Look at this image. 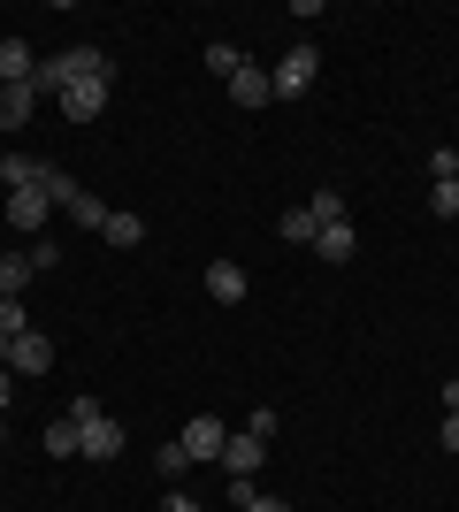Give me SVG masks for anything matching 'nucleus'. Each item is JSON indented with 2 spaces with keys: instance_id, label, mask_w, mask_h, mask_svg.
Segmentation results:
<instances>
[{
  "instance_id": "nucleus-26",
  "label": "nucleus",
  "mask_w": 459,
  "mask_h": 512,
  "mask_svg": "<svg viewBox=\"0 0 459 512\" xmlns=\"http://www.w3.org/2000/svg\"><path fill=\"white\" fill-rule=\"evenodd\" d=\"M153 459H161V474H169V482H176V474H184V467H192V459H184V444H161V451H153Z\"/></svg>"
},
{
  "instance_id": "nucleus-22",
  "label": "nucleus",
  "mask_w": 459,
  "mask_h": 512,
  "mask_svg": "<svg viewBox=\"0 0 459 512\" xmlns=\"http://www.w3.org/2000/svg\"><path fill=\"white\" fill-rule=\"evenodd\" d=\"M429 214H437V222H452V214H459V184H452V176L429 192Z\"/></svg>"
},
{
  "instance_id": "nucleus-16",
  "label": "nucleus",
  "mask_w": 459,
  "mask_h": 512,
  "mask_svg": "<svg viewBox=\"0 0 459 512\" xmlns=\"http://www.w3.org/2000/svg\"><path fill=\"white\" fill-rule=\"evenodd\" d=\"M39 276V268H31V260L23 253H0V299H23V283Z\"/></svg>"
},
{
  "instance_id": "nucleus-23",
  "label": "nucleus",
  "mask_w": 459,
  "mask_h": 512,
  "mask_svg": "<svg viewBox=\"0 0 459 512\" xmlns=\"http://www.w3.org/2000/svg\"><path fill=\"white\" fill-rule=\"evenodd\" d=\"M207 69H215V77H238L245 54H238V46H207Z\"/></svg>"
},
{
  "instance_id": "nucleus-7",
  "label": "nucleus",
  "mask_w": 459,
  "mask_h": 512,
  "mask_svg": "<svg viewBox=\"0 0 459 512\" xmlns=\"http://www.w3.org/2000/svg\"><path fill=\"white\" fill-rule=\"evenodd\" d=\"M100 107H108V77H92V85H69V92H62V115H69V123H100Z\"/></svg>"
},
{
  "instance_id": "nucleus-20",
  "label": "nucleus",
  "mask_w": 459,
  "mask_h": 512,
  "mask_svg": "<svg viewBox=\"0 0 459 512\" xmlns=\"http://www.w3.org/2000/svg\"><path fill=\"white\" fill-rule=\"evenodd\" d=\"M306 214H314L322 230H329V222H345V192H314V199H306Z\"/></svg>"
},
{
  "instance_id": "nucleus-2",
  "label": "nucleus",
  "mask_w": 459,
  "mask_h": 512,
  "mask_svg": "<svg viewBox=\"0 0 459 512\" xmlns=\"http://www.w3.org/2000/svg\"><path fill=\"white\" fill-rule=\"evenodd\" d=\"M69 421H77V444H85V459H115V451H123V428L100 413V398H77V406H69Z\"/></svg>"
},
{
  "instance_id": "nucleus-19",
  "label": "nucleus",
  "mask_w": 459,
  "mask_h": 512,
  "mask_svg": "<svg viewBox=\"0 0 459 512\" xmlns=\"http://www.w3.org/2000/svg\"><path fill=\"white\" fill-rule=\"evenodd\" d=\"M314 237H322V222H314L306 207H291L284 214V245H314Z\"/></svg>"
},
{
  "instance_id": "nucleus-11",
  "label": "nucleus",
  "mask_w": 459,
  "mask_h": 512,
  "mask_svg": "<svg viewBox=\"0 0 459 512\" xmlns=\"http://www.w3.org/2000/svg\"><path fill=\"white\" fill-rule=\"evenodd\" d=\"M31 107H39L31 85H0V130H23V123H31Z\"/></svg>"
},
{
  "instance_id": "nucleus-10",
  "label": "nucleus",
  "mask_w": 459,
  "mask_h": 512,
  "mask_svg": "<svg viewBox=\"0 0 459 512\" xmlns=\"http://www.w3.org/2000/svg\"><path fill=\"white\" fill-rule=\"evenodd\" d=\"M31 69H39V54L23 39H0V85H31Z\"/></svg>"
},
{
  "instance_id": "nucleus-30",
  "label": "nucleus",
  "mask_w": 459,
  "mask_h": 512,
  "mask_svg": "<svg viewBox=\"0 0 459 512\" xmlns=\"http://www.w3.org/2000/svg\"><path fill=\"white\" fill-rule=\"evenodd\" d=\"M444 413H459V383H444Z\"/></svg>"
},
{
  "instance_id": "nucleus-27",
  "label": "nucleus",
  "mask_w": 459,
  "mask_h": 512,
  "mask_svg": "<svg viewBox=\"0 0 459 512\" xmlns=\"http://www.w3.org/2000/svg\"><path fill=\"white\" fill-rule=\"evenodd\" d=\"M161 512H199V505H192L184 490H169V497H161Z\"/></svg>"
},
{
  "instance_id": "nucleus-14",
  "label": "nucleus",
  "mask_w": 459,
  "mask_h": 512,
  "mask_svg": "<svg viewBox=\"0 0 459 512\" xmlns=\"http://www.w3.org/2000/svg\"><path fill=\"white\" fill-rule=\"evenodd\" d=\"M100 237H108V245H146V222H138L131 207H108V222H100Z\"/></svg>"
},
{
  "instance_id": "nucleus-25",
  "label": "nucleus",
  "mask_w": 459,
  "mask_h": 512,
  "mask_svg": "<svg viewBox=\"0 0 459 512\" xmlns=\"http://www.w3.org/2000/svg\"><path fill=\"white\" fill-rule=\"evenodd\" d=\"M23 260H31V268H39V276H46V268H62V253H54V245H46V237H31V245H23Z\"/></svg>"
},
{
  "instance_id": "nucleus-8",
  "label": "nucleus",
  "mask_w": 459,
  "mask_h": 512,
  "mask_svg": "<svg viewBox=\"0 0 459 512\" xmlns=\"http://www.w3.org/2000/svg\"><path fill=\"white\" fill-rule=\"evenodd\" d=\"M46 367H54V344H46L39 329H23L16 352H8V375H46Z\"/></svg>"
},
{
  "instance_id": "nucleus-9",
  "label": "nucleus",
  "mask_w": 459,
  "mask_h": 512,
  "mask_svg": "<svg viewBox=\"0 0 459 512\" xmlns=\"http://www.w3.org/2000/svg\"><path fill=\"white\" fill-rule=\"evenodd\" d=\"M230 100H238V107H268V100H276V85H268V69H253V62H245L238 77H230Z\"/></svg>"
},
{
  "instance_id": "nucleus-13",
  "label": "nucleus",
  "mask_w": 459,
  "mask_h": 512,
  "mask_svg": "<svg viewBox=\"0 0 459 512\" xmlns=\"http://www.w3.org/2000/svg\"><path fill=\"white\" fill-rule=\"evenodd\" d=\"M39 444H46V459H85V444H77V421H69V413H62V421H46Z\"/></svg>"
},
{
  "instance_id": "nucleus-1",
  "label": "nucleus",
  "mask_w": 459,
  "mask_h": 512,
  "mask_svg": "<svg viewBox=\"0 0 459 512\" xmlns=\"http://www.w3.org/2000/svg\"><path fill=\"white\" fill-rule=\"evenodd\" d=\"M92 77H108V54L100 46H62L31 69V92H69V85H92Z\"/></svg>"
},
{
  "instance_id": "nucleus-6",
  "label": "nucleus",
  "mask_w": 459,
  "mask_h": 512,
  "mask_svg": "<svg viewBox=\"0 0 459 512\" xmlns=\"http://www.w3.org/2000/svg\"><path fill=\"white\" fill-rule=\"evenodd\" d=\"M261 459H268V436H253V428L222 444V474H245V482H253V474H261Z\"/></svg>"
},
{
  "instance_id": "nucleus-21",
  "label": "nucleus",
  "mask_w": 459,
  "mask_h": 512,
  "mask_svg": "<svg viewBox=\"0 0 459 512\" xmlns=\"http://www.w3.org/2000/svg\"><path fill=\"white\" fill-rule=\"evenodd\" d=\"M69 214H77V222H85V230H100V222H108V199H92V192H77V199H69Z\"/></svg>"
},
{
  "instance_id": "nucleus-18",
  "label": "nucleus",
  "mask_w": 459,
  "mask_h": 512,
  "mask_svg": "<svg viewBox=\"0 0 459 512\" xmlns=\"http://www.w3.org/2000/svg\"><path fill=\"white\" fill-rule=\"evenodd\" d=\"M314 253H322V260H352V230H345V222H329V230L314 237Z\"/></svg>"
},
{
  "instance_id": "nucleus-32",
  "label": "nucleus",
  "mask_w": 459,
  "mask_h": 512,
  "mask_svg": "<svg viewBox=\"0 0 459 512\" xmlns=\"http://www.w3.org/2000/svg\"><path fill=\"white\" fill-rule=\"evenodd\" d=\"M452 184H459V169H452Z\"/></svg>"
},
{
  "instance_id": "nucleus-5",
  "label": "nucleus",
  "mask_w": 459,
  "mask_h": 512,
  "mask_svg": "<svg viewBox=\"0 0 459 512\" xmlns=\"http://www.w3.org/2000/svg\"><path fill=\"white\" fill-rule=\"evenodd\" d=\"M46 207H54V199H46L39 184H23V192H8V207H0V214H8L23 237H39V230H46Z\"/></svg>"
},
{
  "instance_id": "nucleus-29",
  "label": "nucleus",
  "mask_w": 459,
  "mask_h": 512,
  "mask_svg": "<svg viewBox=\"0 0 459 512\" xmlns=\"http://www.w3.org/2000/svg\"><path fill=\"white\" fill-rule=\"evenodd\" d=\"M8 398H16V375H8V367H0V413H8Z\"/></svg>"
},
{
  "instance_id": "nucleus-17",
  "label": "nucleus",
  "mask_w": 459,
  "mask_h": 512,
  "mask_svg": "<svg viewBox=\"0 0 459 512\" xmlns=\"http://www.w3.org/2000/svg\"><path fill=\"white\" fill-rule=\"evenodd\" d=\"M0 184H8V192L39 184V161H31V153H0Z\"/></svg>"
},
{
  "instance_id": "nucleus-3",
  "label": "nucleus",
  "mask_w": 459,
  "mask_h": 512,
  "mask_svg": "<svg viewBox=\"0 0 459 512\" xmlns=\"http://www.w3.org/2000/svg\"><path fill=\"white\" fill-rule=\"evenodd\" d=\"M314 77H322V46H291L284 62L268 69V85H276V100H299V92H314Z\"/></svg>"
},
{
  "instance_id": "nucleus-28",
  "label": "nucleus",
  "mask_w": 459,
  "mask_h": 512,
  "mask_svg": "<svg viewBox=\"0 0 459 512\" xmlns=\"http://www.w3.org/2000/svg\"><path fill=\"white\" fill-rule=\"evenodd\" d=\"M444 451H459V413H444Z\"/></svg>"
},
{
  "instance_id": "nucleus-4",
  "label": "nucleus",
  "mask_w": 459,
  "mask_h": 512,
  "mask_svg": "<svg viewBox=\"0 0 459 512\" xmlns=\"http://www.w3.org/2000/svg\"><path fill=\"white\" fill-rule=\"evenodd\" d=\"M176 444H184V459H222V444H230V428H222L215 413H192Z\"/></svg>"
},
{
  "instance_id": "nucleus-24",
  "label": "nucleus",
  "mask_w": 459,
  "mask_h": 512,
  "mask_svg": "<svg viewBox=\"0 0 459 512\" xmlns=\"http://www.w3.org/2000/svg\"><path fill=\"white\" fill-rule=\"evenodd\" d=\"M31 329V314H23V299H0V337H23Z\"/></svg>"
},
{
  "instance_id": "nucleus-31",
  "label": "nucleus",
  "mask_w": 459,
  "mask_h": 512,
  "mask_svg": "<svg viewBox=\"0 0 459 512\" xmlns=\"http://www.w3.org/2000/svg\"><path fill=\"white\" fill-rule=\"evenodd\" d=\"M8 352H16V337H0V367H8Z\"/></svg>"
},
{
  "instance_id": "nucleus-12",
  "label": "nucleus",
  "mask_w": 459,
  "mask_h": 512,
  "mask_svg": "<svg viewBox=\"0 0 459 512\" xmlns=\"http://www.w3.org/2000/svg\"><path fill=\"white\" fill-rule=\"evenodd\" d=\"M207 291H215L222 306H238L245 299V268H238V260H215V268H207Z\"/></svg>"
},
{
  "instance_id": "nucleus-15",
  "label": "nucleus",
  "mask_w": 459,
  "mask_h": 512,
  "mask_svg": "<svg viewBox=\"0 0 459 512\" xmlns=\"http://www.w3.org/2000/svg\"><path fill=\"white\" fill-rule=\"evenodd\" d=\"M39 192L54 199V207H69V199L85 192V184H77V176H69V169H54V161H39Z\"/></svg>"
}]
</instances>
